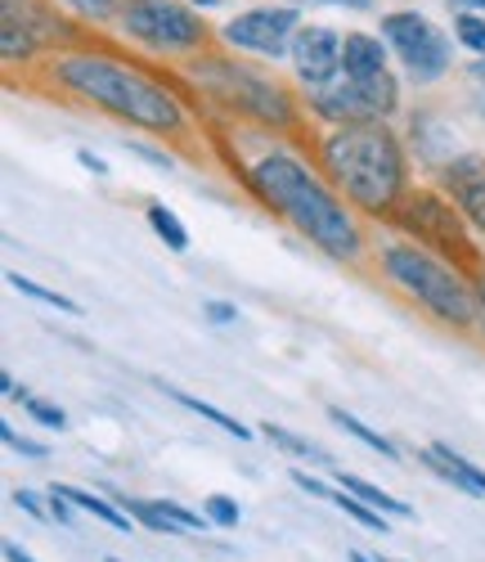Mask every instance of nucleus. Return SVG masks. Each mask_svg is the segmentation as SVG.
<instances>
[{"label":"nucleus","mask_w":485,"mask_h":562,"mask_svg":"<svg viewBox=\"0 0 485 562\" xmlns=\"http://www.w3.org/2000/svg\"><path fill=\"white\" fill-rule=\"evenodd\" d=\"M50 518H55L59 527H72V522H77V513H72V504H68V499H64V495H59L55 486H50Z\"/></svg>","instance_id":"31"},{"label":"nucleus","mask_w":485,"mask_h":562,"mask_svg":"<svg viewBox=\"0 0 485 562\" xmlns=\"http://www.w3.org/2000/svg\"><path fill=\"white\" fill-rule=\"evenodd\" d=\"M144 216H149V225H154V234L171 248V252H189V229L180 225V216L167 207V203H149L144 207Z\"/></svg>","instance_id":"19"},{"label":"nucleus","mask_w":485,"mask_h":562,"mask_svg":"<svg viewBox=\"0 0 485 562\" xmlns=\"http://www.w3.org/2000/svg\"><path fill=\"white\" fill-rule=\"evenodd\" d=\"M347 558H351V562H377V558H369V553H364V549H351V553H347Z\"/></svg>","instance_id":"40"},{"label":"nucleus","mask_w":485,"mask_h":562,"mask_svg":"<svg viewBox=\"0 0 485 562\" xmlns=\"http://www.w3.org/2000/svg\"><path fill=\"white\" fill-rule=\"evenodd\" d=\"M0 441H5L10 450H19V454H27V459H45V446H41V441H27V437H19L14 428H0Z\"/></svg>","instance_id":"30"},{"label":"nucleus","mask_w":485,"mask_h":562,"mask_svg":"<svg viewBox=\"0 0 485 562\" xmlns=\"http://www.w3.org/2000/svg\"><path fill=\"white\" fill-rule=\"evenodd\" d=\"M467 86H472V109L485 117V59L467 64Z\"/></svg>","instance_id":"28"},{"label":"nucleus","mask_w":485,"mask_h":562,"mask_svg":"<svg viewBox=\"0 0 485 562\" xmlns=\"http://www.w3.org/2000/svg\"><path fill=\"white\" fill-rule=\"evenodd\" d=\"M5 562H36V558L23 544H5Z\"/></svg>","instance_id":"39"},{"label":"nucleus","mask_w":485,"mask_h":562,"mask_svg":"<svg viewBox=\"0 0 485 562\" xmlns=\"http://www.w3.org/2000/svg\"><path fill=\"white\" fill-rule=\"evenodd\" d=\"M14 504H19L23 513H32V518H45V513H50V508H45V504H41L32 491H14Z\"/></svg>","instance_id":"35"},{"label":"nucleus","mask_w":485,"mask_h":562,"mask_svg":"<svg viewBox=\"0 0 485 562\" xmlns=\"http://www.w3.org/2000/svg\"><path fill=\"white\" fill-rule=\"evenodd\" d=\"M337 491H347V495H356V499H364L369 508H377V513H386V518H414V508L405 504V499H396V495H386L382 486H373V482H364V477H356V473H347V468H337Z\"/></svg>","instance_id":"17"},{"label":"nucleus","mask_w":485,"mask_h":562,"mask_svg":"<svg viewBox=\"0 0 485 562\" xmlns=\"http://www.w3.org/2000/svg\"><path fill=\"white\" fill-rule=\"evenodd\" d=\"M386 225H392L396 234H405V239H414L418 248L436 252L441 261H450L467 279H476L485 270V252L472 239V225L463 221V212L441 190H436V184H414Z\"/></svg>","instance_id":"6"},{"label":"nucleus","mask_w":485,"mask_h":562,"mask_svg":"<svg viewBox=\"0 0 485 562\" xmlns=\"http://www.w3.org/2000/svg\"><path fill=\"white\" fill-rule=\"evenodd\" d=\"M436 190L463 212L476 234H485V154H454L436 162Z\"/></svg>","instance_id":"11"},{"label":"nucleus","mask_w":485,"mask_h":562,"mask_svg":"<svg viewBox=\"0 0 485 562\" xmlns=\"http://www.w3.org/2000/svg\"><path fill=\"white\" fill-rule=\"evenodd\" d=\"M27 90H41L68 109H90L104 113L122 126L149 131L162 145H171L180 158H203L199 113L203 100L180 72H158L144 59H126L122 50L104 41H86L77 50L45 55L23 72Z\"/></svg>","instance_id":"1"},{"label":"nucleus","mask_w":485,"mask_h":562,"mask_svg":"<svg viewBox=\"0 0 485 562\" xmlns=\"http://www.w3.org/2000/svg\"><path fill=\"white\" fill-rule=\"evenodd\" d=\"M302 104H306V113H315V117L328 122V126L377 122V117L369 113V104H364V95L356 90L351 77H332L328 86H311V90H302Z\"/></svg>","instance_id":"13"},{"label":"nucleus","mask_w":485,"mask_h":562,"mask_svg":"<svg viewBox=\"0 0 485 562\" xmlns=\"http://www.w3.org/2000/svg\"><path fill=\"white\" fill-rule=\"evenodd\" d=\"M261 437H270L279 450H287V454H297V459H311V463H324L328 454L319 450V446H311L306 437H297V432H287V428H279V424H261Z\"/></svg>","instance_id":"23"},{"label":"nucleus","mask_w":485,"mask_h":562,"mask_svg":"<svg viewBox=\"0 0 485 562\" xmlns=\"http://www.w3.org/2000/svg\"><path fill=\"white\" fill-rule=\"evenodd\" d=\"M90 32L68 23L55 0H0V55L5 68H32L45 55L77 50Z\"/></svg>","instance_id":"7"},{"label":"nucleus","mask_w":485,"mask_h":562,"mask_svg":"<svg viewBox=\"0 0 485 562\" xmlns=\"http://www.w3.org/2000/svg\"><path fill=\"white\" fill-rule=\"evenodd\" d=\"M248 194L270 216L293 225L328 261L356 270L369 261V234L360 225V212L293 145H274L261 135V154L248 158Z\"/></svg>","instance_id":"2"},{"label":"nucleus","mask_w":485,"mask_h":562,"mask_svg":"<svg viewBox=\"0 0 485 562\" xmlns=\"http://www.w3.org/2000/svg\"><path fill=\"white\" fill-rule=\"evenodd\" d=\"M293 486H297V491H306V495H315V499H332V495H337V491H332L328 482L311 477V473H306V468H293Z\"/></svg>","instance_id":"29"},{"label":"nucleus","mask_w":485,"mask_h":562,"mask_svg":"<svg viewBox=\"0 0 485 562\" xmlns=\"http://www.w3.org/2000/svg\"><path fill=\"white\" fill-rule=\"evenodd\" d=\"M126 149H131V154H139V158H149V162H154V167H162V171L171 167V154H162V149H149V145H131V139H126Z\"/></svg>","instance_id":"34"},{"label":"nucleus","mask_w":485,"mask_h":562,"mask_svg":"<svg viewBox=\"0 0 485 562\" xmlns=\"http://www.w3.org/2000/svg\"><path fill=\"white\" fill-rule=\"evenodd\" d=\"M297 27H302V19L293 5H257V10L234 14L221 27V41L234 45V50L261 55V59H287Z\"/></svg>","instance_id":"10"},{"label":"nucleus","mask_w":485,"mask_h":562,"mask_svg":"<svg viewBox=\"0 0 485 562\" xmlns=\"http://www.w3.org/2000/svg\"><path fill=\"white\" fill-rule=\"evenodd\" d=\"M450 10H459V14H481L485 19V0H445Z\"/></svg>","instance_id":"37"},{"label":"nucleus","mask_w":485,"mask_h":562,"mask_svg":"<svg viewBox=\"0 0 485 562\" xmlns=\"http://www.w3.org/2000/svg\"><path fill=\"white\" fill-rule=\"evenodd\" d=\"M472 284H476V338L485 342V270L472 279Z\"/></svg>","instance_id":"33"},{"label":"nucleus","mask_w":485,"mask_h":562,"mask_svg":"<svg viewBox=\"0 0 485 562\" xmlns=\"http://www.w3.org/2000/svg\"><path fill=\"white\" fill-rule=\"evenodd\" d=\"M382 41L392 45V55L401 59V68L409 72V81H418V86L441 81L450 72V64H454L450 36L436 27L427 14H418V10H392V14H382Z\"/></svg>","instance_id":"9"},{"label":"nucleus","mask_w":485,"mask_h":562,"mask_svg":"<svg viewBox=\"0 0 485 562\" xmlns=\"http://www.w3.org/2000/svg\"><path fill=\"white\" fill-rule=\"evenodd\" d=\"M454 41L476 59H485V19L481 14H454Z\"/></svg>","instance_id":"24"},{"label":"nucleus","mask_w":485,"mask_h":562,"mask_svg":"<svg viewBox=\"0 0 485 562\" xmlns=\"http://www.w3.org/2000/svg\"><path fill=\"white\" fill-rule=\"evenodd\" d=\"M328 418H332V424H337V428H342V432H351L356 441H364L369 450H377L382 459H392V463H401V450H396V441H392V437H382V432H373V428L364 424V418H356V414H347V409H337V405L328 409Z\"/></svg>","instance_id":"18"},{"label":"nucleus","mask_w":485,"mask_h":562,"mask_svg":"<svg viewBox=\"0 0 485 562\" xmlns=\"http://www.w3.org/2000/svg\"><path fill=\"white\" fill-rule=\"evenodd\" d=\"M377 274L392 284L405 302L422 306L436 324H445L454 334H476V284L459 274L450 261L418 248L405 234H392L373 248Z\"/></svg>","instance_id":"5"},{"label":"nucleus","mask_w":485,"mask_h":562,"mask_svg":"<svg viewBox=\"0 0 485 562\" xmlns=\"http://www.w3.org/2000/svg\"><path fill=\"white\" fill-rule=\"evenodd\" d=\"M109 562H122V558H109Z\"/></svg>","instance_id":"43"},{"label":"nucleus","mask_w":485,"mask_h":562,"mask_svg":"<svg viewBox=\"0 0 485 562\" xmlns=\"http://www.w3.org/2000/svg\"><path fill=\"white\" fill-rule=\"evenodd\" d=\"M203 315L212 324H234L238 319V306H229V302H203Z\"/></svg>","instance_id":"32"},{"label":"nucleus","mask_w":485,"mask_h":562,"mask_svg":"<svg viewBox=\"0 0 485 562\" xmlns=\"http://www.w3.org/2000/svg\"><path fill=\"white\" fill-rule=\"evenodd\" d=\"M189 5H199V10H207V5H216V0H189Z\"/></svg>","instance_id":"41"},{"label":"nucleus","mask_w":485,"mask_h":562,"mask_svg":"<svg viewBox=\"0 0 485 562\" xmlns=\"http://www.w3.org/2000/svg\"><path fill=\"white\" fill-rule=\"evenodd\" d=\"M77 162H81L86 171H94V176H109V162H104L100 154H90V149H81V154H77Z\"/></svg>","instance_id":"36"},{"label":"nucleus","mask_w":485,"mask_h":562,"mask_svg":"<svg viewBox=\"0 0 485 562\" xmlns=\"http://www.w3.org/2000/svg\"><path fill=\"white\" fill-rule=\"evenodd\" d=\"M306 5H342V10H373V0H306Z\"/></svg>","instance_id":"38"},{"label":"nucleus","mask_w":485,"mask_h":562,"mask_svg":"<svg viewBox=\"0 0 485 562\" xmlns=\"http://www.w3.org/2000/svg\"><path fill=\"white\" fill-rule=\"evenodd\" d=\"M203 513L212 518V527H238V504L229 499V495H207V504H203Z\"/></svg>","instance_id":"26"},{"label":"nucleus","mask_w":485,"mask_h":562,"mask_svg":"<svg viewBox=\"0 0 485 562\" xmlns=\"http://www.w3.org/2000/svg\"><path fill=\"white\" fill-rule=\"evenodd\" d=\"M315 167L360 216H373V221H392L405 194L414 190L409 154L401 145V135L392 131V122L328 126L319 135Z\"/></svg>","instance_id":"3"},{"label":"nucleus","mask_w":485,"mask_h":562,"mask_svg":"<svg viewBox=\"0 0 485 562\" xmlns=\"http://www.w3.org/2000/svg\"><path fill=\"white\" fill-rule=\"evenodd\" d=\"M293 72L302 81V90L311 86H328L332 77H342V36L332 27H315V23H302L297 36H293Z\"/></svg>","instance_id":"12"},{"label":"nucleus","mask_w":485,"mask_h":562,"mask_svg":"<svg viewBox=\"0 0 485 562\" xmlns=\"http://www.w3.org/2000/svg\"><path fill=\"white\" fill-rule=\"evenodd\" d=\"M5 279H10L19 293H27V297H36V302H45V306H55V311H64V315H81V306H77L72 297H64V293H55V289H41L36 279H27V274H19V270H10Z\"/></svg>","instance_id":"22"},{"label":"nucleus","mask_w":485,"mask_h":562,"mask_svg":"<svg viewBox=\"0 0 485 562\" xmlns=\"http://www.w3.org/2000/svg\"><path fill=\"white\" fill-rule=\"evenodd\" d=\"M180 77L199 90V100L212 117H221L229 126L274 131L297 154L319 149V139L306 135V104H297L293 90H287L283 81H274V77H266V72H257L252 64L229 59L221 50H207V55H193Z\"/></svg>","instance_id":"4"},{"label":"nucleus","mask_w":485,"mask_h":562,"mask_svg":"<svg viewBox=\"0 0 485 562\" xmlns=\"http://www.w3.org/2000/svg\"><path fill=\"white\" fill-rule=\"evenodd\" d=\"M23 409L36 418L41 428H55V432H64V428H68V414H64L59 405H50V401H41V396H23Z\"/></svg>","instance_id":"25"},{"label":"nucleus","mask_w":485,"mask_h":562,"mask_svg":"<svg viewBox=\"0 0 485 562\" xmlns=\"http://www.w3.org/2000/svg\"><path fill=\"white\" fill-rule=\"evenodd\" d=\"M332 504L342 508L347 518H356V522H360L364 531H373V536H386V531H392V522H386V513L369 508L364 499H356V495H347V491H337V495H332Z\"/></svg>","instance_id":"21"},{"label":"nucleus","mask_w":485,"mask_h":562,"mask_svg":"<svg viewBox=\"0 0 485 562\" xmlns=\"http://www.w3.org/2000/svg\"><path fill=\"white\" fill-rule=\"evenodd\" d=\"M117 23L131 41H139L144 50L162 59H180V55L193 59L216 50V32L184 0H122Z\"/></svg>","instance_id":"8"},{"label":"nucleus","mask_w":485,"mask_h":562,"mask_svg":"<svg viewBox=\"0 0 485 562\" xmlns=\"http://www.w3.org/2000/svg\"><path fill=\"white\" fill-rule=\"evenodd\" d=\"M382 562H401V558H382Z\"/></svg>","instance_id":"42"},{"label":"nucleus","mask_w":485,"mask_h":562,"mask_svg":"<svg viewBox=\"0 0 485 562\" xmlns=\"http://www.w3.org/2000/svg\"><path fill=\"white\" fill-rule=\"evenodd\" d=\"M418 463H427L445 486H454V491H463V495H472V499L485 495V468H476L467 454H459V450H450V446H441V441L422 446V450H418Z\"/></svg>","instance_id":"14"},{"label":"nucleus","mask_w":485,"mask_h":562,"mask_svg":"<svg viewBox=\"0 0 485 562\" xmlns=\"http://www.w3.org/2000/svg\"><path fill=\"white\" fill-rule=\"evenodd\" d=\"M386 45L382 36H369V32H347L342 36V72L351 81H364V77H377L386 72Z\"/></svg>","instance_id":"15"},{"label":"nucleus","mask_w":485,"mask_h":562,"mask_svg":"<svg viewBox=\"0 0 485 562\" xmlns=\"http://www.w3.org/2000/svg\"><path fill=\"white\" fill-rule=\"evenodd\" d=\"M55 491H59L72 508L90 513V518H100L104 527H113V531H122V536H126V531H135V527H131L135 518H131L126 508H117L113 499H100V495H90V491H81V486H68V482H55Z\"/></svg>","instance_id":"16"},{"label":"nucleus","mask_w":485,"mask_h":562,"mask_svg":"<svg viewBox=\"0 0 485 562\" xmlns=\"http://www.w3.org/2000/svg\"><path fill=\"white\" fill-rule=\"evenodd\" d=\"M68 5L77 10V14H86V19H113V14H122V0H68Z\"/></svg>","instance_id":"27"},{"label":"nucleus","mask_w":485,"mask_h":562,"mask_svg":"<svg viewBox=\"0 0 485 562\" xmlns=\"http://www.w3.org/2000/svg\"><path fill=\"white\" fill-rule=\"evenodd\" d=\"M189 414H199V418H207V424H216L221 432H229V437H238V441H248L252 437V428L248 424H238V418H229L225 409H216V405H207V401H199V396H189V392H171Z\"/></svg>","instance_id":"20"}]
</instances>
